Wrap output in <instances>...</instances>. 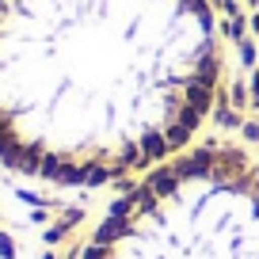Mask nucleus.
<instances>
[{
    "mask_svg": "<svg viewBox=\"0 0 259 259\" xmlns=\"http://www.w3.org/2000/svg\"><path fill=\"white\" fill-rule=\"evenodd\" d=\"M84 259H259V160L233 145L164 160L103 213Z\"/></svg>",
    "mask_w": 259,
    "mask_h": 259,
    "instance_id": "f03ea898",
    "label": "nucleus"
},
{
    "mask_svg": "<svg viewBox=\"0 0 259 259\" xmlns=\"http://www.w3.org/2000/svg\"><path fill=\"white\" fill-rule=\"evenodd\" d=\"M218 80L206 0H0V164L73 187L153 171Z\"/></svg>",
    "mask_w": 259,
    "mask_h": 259,
    "instance_id": "f257e3e1",
    "label": "nucleus"
}]
</instances>
